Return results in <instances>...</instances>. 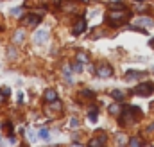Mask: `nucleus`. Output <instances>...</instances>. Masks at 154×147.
I'll return each instance as SVG.
<instances>
[{"mask_svg":"<svg viewBox=\"0 0 154 147\" xmlns=\"http://www.w3.org/2000/svg\"><path fill=\"white\" fill-rule=\"evenodd\" d=\"M129 18V13L126 9H113L109 14H108V25L111 27H118V25H124Z\"/></svg>","mask_w":154,"mask_h":147,"instance_id":"nucleus-1","label":"nucleus"},{"mask_svg":"<svg viewBox=\"0 0 154 147\" xmlns=\"http://www.w3.org/2000/svg\"><path fill=\"white\" fill-rule=\"evenodd\" d=\"M133 92H135V95H140V97H149V95L154 92V84H153V83H142V84H138Z\"/></svg>","mask_w":154,"mask_h":147,"instance_id":"nucleus-2","label":"nucleus"},{"mask_svg":"<svg viewBox=\"0 0 154 147\" xmlns=\"http://www.w3.org/2000/svg\"><path fill=\"white\" fill-rule=\"evenodd\" d=\"M95 74H97L99 77H102V79L111 77V75H113V66H111V65H108V63H100V65H97Z\"/></svg>","mask_w":154,"mask_h":147,"instance_id":"nucleus-3","label":"nucleus"},{"mask_svg":"<svg viewBox=\"0 0 154 147\" xmlns=\"http://www.w3.org/2000/svg\"><path fill=\"white\" fill-rule=\"evenodd\" d=\"M39 22H41V16L36 14V13H27V14L23 16V23H25L27 27H34V25H38Z\"/></svg>","mask_w":154,"mask_h":147,"instance_id":"nucleus-4","label":"nucleus"},{"mask_svg":"<svg viewBox=\"0 0 154 147\" xmlns=\"http://www.w3.org/2000/svg\"><path fill=\"white\" fill-rule=\"evenodd\" d=\"M86 31V20L84 18H79L75 23H74V29H72V32L75 34V36H79V34H83Z\"/></svg>","mask_w":154,"mask_h":147,"instance_id":"nucleus-5","label":"nucleus"},{"mask_svg":"<svg viewBox=\"0 0 154 147\" xmlns=\"http://www.w3.org/2000/svg\"><path fill=\"white\" fill-rule=\"evenodd\" d=\"M135 25H136V27H153L154 22L151 18H147V16H140V18L135 20Z\"/></svg>","mask_w":154,"mask_h":147,"instance_id":"nucleus-6","label":"nucleus"},{"mask_svg":"<svg viewBox=\"0 0 154 147\" xmlns=\"http://www.w3.org/2000/svg\"><path fill=\"white\" fill-rule=\"evenodd\" d=\"M47 38H48V31H47V29L36 31V34H34V43H43V41H47Z\"/></svg>","mask_w":154,"mask_h":147,"instance_id":"nucleus-7","label":"nucleus"},{"mask_svg":"<svg viewBox=\"0 0 154 147\" xmlns=\"http://www.w3.org/2000/svg\"><path fill=\"white\" fill-rule=\"evenodd\" d=\"M144 75H147V74H145V72H138V70H127V72H126V79H127V81L140 79V77H144Z\"/></svg>","mask_w":154,"mask_h":147,"instance_id":"nucleus-8","label":"nucleus"},{"mask_svg":"<svg viewBox=\"0 0 154 147\" xmlns=\"http://www.w3.org/2000/svg\"><path fill=\"white\" fill-rule=\"evenodd\" d=\"M43 99H45V102H54V101H57V93H56V90L48 88V90L43 93Z\"/></svg>","mask_w":154,"mask_h":147,"instance_id":"nucleus-9","label":"nucleus"},{"mask_svg":"<svg viewBox=\"0 0 154 147\" xmlns=\"http://www.w3.org/2000/svg\"><path fill=\"white\" fill-rule=\"evenodd\" d=\"M23 38H25V31H23V29H18V31L14 32V36H13V43H22Z\"/></svg>","mask_w":154,"mask_h":147,"instance_id":"nucleus-10","label":"nucleus"},{"mask_svg":"<svg viewBox=\"0 0 154 147\" xmlns=\"http://www.w3.org/2000/svg\"><path fill=\"white\" fill-rule=\"evenodd\" d=\"M104 144H106V137H104V135H100V137L90 140V146H104Z\"/></svg>","mask_w":154,"mask_h":147,"instance_id":"nucleus-11","label":"nucleus"},{"mask_svg":"<svg viewBox=\"0 0 154 147\" xmlns=\"http://www.w3.org/2000/svg\"><path fill=\"white\" fill-rule=\"evenodd\" d=\"M38 137H39L41 140H48V138H50V133H48L47 128H41V129L38 131Z\"/></svg>","mask_w":154,"mask_h":147,"instance_id":"nucleus-12","label":"nucleus"},{"mask_svg":"<svg viewBox=\"0 0 154 147\" xmlns=\"http://www.w3.org/2000/svg\"><path fill=\"white\" fill-rule=\"evenodd\" d=\"M9 93H11V90L7 88V86H4V88H0V102H4L7 97H9Z\"/></svg>","mask_w":154,"mask_h":147,"instance_id":"nucleus-13","label":"nucleus"},{"mask_svg":"<svg viewBox=\"0 0 154 147\" xmlns=\"http://www.w3.org/2000/svg\"><path fill=\"white\" fill-rule=\"evenodd\" d=\"M111 97H113V99H117V101H122V99L126 97V93H124V92H120V90H111Z\"/></svg>","mask_w":154,"mask_h":147,"instance_id":"nucleus-14","label":"nucleus"},{"mask_svg":"<svg viewBox=\"0 0 154 147\" xmlns=\"http://www.w3.org/2000/svg\"><path fill=\"white\" fill-rule=\"evenodd\" d=\"M120 111H122L120 104H111V106H109V113H111V115H118Z\"/></svg>","mask_w":154,"mask_h":147,"instance_id":"nucleus-15","label":"nucleus"},{"mask_svg":"<svg viewBox=\"0 0 154 147\" xmlns=\"http://www.w3.org/2000/svg\"><path fill=\"white\" fill-rule=\"evenodd\" d=\"M81 97H86V99H93L95 93L92 90H81Z\"/></svg>","mask_w":154,"mask_h":147,"instance_id":"nucleus-16","label":"nucleus"},{"mask_svg":"<svg viewBox=\"0 0 154 147\" xmlns=\"http://www.w3.org/2000/svg\"><path fill=\"white\" fill-rule=\"evenodd\" d=\"M97 115H99V111H97V110H92V111L88 113V119H90V122H97Z\"/></svg>","mask_w":154,"mask_h":147,"instance_id":"nucleus-17","label":"nucleus"},{"mask_svg":"<svg viewBox=\"0 0 154 147\" xmlns=\"http://www.w3.org/2000/svg\"><path fill=\"white\" fill-rule=\"evenodd\" d=\"M142 144H144V142H142L140 138H136V137L129 140V146H133V147H138V146H142Z\"/></svg>","mask_w":154,"mask_h":147,"instance_id":"nucleus-18","label":"nucleus"},{"mask_svg":"<svg viewBox=\"0 0 154 147\" xmlns=\"http://www.w3.org/2000/svg\"><path fill=\"white\" fill-rule=\"evenodd\" d=\"M22 13H23V7H14V9H11V14H13V16H22Z\"/></svg>","mask_w":154,"mask_h":147,"instance_id":"nucleus-19","label":"nucleus"},{"mask_svg":"<svg viewBox=\"0 0 154 147\" xmlns=\"http://www.w3.org/2000/svg\"><path fill=\"white\" fill-rule=\"evenodd\" d=\"M50 104H52V110H54V111H61V110H63V106H61L59 101H54V102H50Z\"/></svg>","mask_w":154,"mask_h":147,"instance_id":"nucleus-20","label":"nucleus"},{"mask_svg":"<svg viewBox=\"0 0 154 147\" xmlns=\"http://www.w3.org/2000/svg\"><path fill=\"white\" fill-rule=\"evenodd\" d=\"M111 9H126V5H124V2H113Z\"/></svg>","mask_w":154,"mask_h":147,"instance_id":"nucleus-21","label":"nucleus"},{"mask_svg":"<svg viewBox=\"0 0 154 147\" xmlns=\"http://www.w3.org/2000/svg\"><path fill=\"white\" fill-rule=\"evenodd\" d=\"M77 61H81V63H83V65H84V63H88V56H86V54H83V52H81V54H77Z\"/></svg>","mask_w":154,"mask_h":147,"instance_id":"nucleus-22","label":"nucleus"},{"mask_svg":"<svg viewBox=\"0 0 154 147\" xmlns=\"http://www.w3.org/2000/svg\"><path fill=\"white\" fill-rule=\"evenodd\" d=\"M72 68H74L75 72H81V70H83V63H81V61H75V63L72 65Z\"/></svg>","mask_w":154,"mask_h":147,"instance_id":"nucleus-23","label":"nucleus"},{"mask_svg":"<svg viewBox=\"0 0 154 147\" xmlns=\"http://www.w3.org/2000/svg\"><path fill=\"white\" fill-rule=\"evenodd\" d=\"M4 129L7 131V135H13V128H11V124H9V122H5V124H4Z\"/></svg>","mask_w":154,"mask_h":147,"instance_id":"nucleus-24","label":"nucleus"},{"mask_svg":"<svg viewBox=\"0 0 154 147\" xmlns=\"http://www.w3.org/2000/svg\"><path fill=\"white\" fill-rule=\"evenodd\" d=\"M70 126H72V128H77V126H79V120H77V119L74 117V119L70 120Z\"/></svg>","mask_w":154,"mask_h":147,"instance_id":"nucleus-25","label":"nucleus"},{"mask_svg":"<svg viewBox=\"0 0 154 147\" xmlns=\"http://www.w3.org/2000/svg\"><path fill=\"white\" fill-rule=\"evenodd\" d=\"M7 56H9V57L13 56V57H14V56H16V52H14V49H9V50H7Z\"/></svg>","mask_w":154,"mask_h":147,"instance_id":"nucleus-26","label":"nucleus"},{"mask_svg":"<svg viewBox=\"0 0 154 147\" xmlns=\"http://www.w3.org/2000/svg\"><path fill=\"white\" fill-rule=\"evenodd\" d=\"M147 131H154V124H151V126H149V129H147Z\"/></svg>","mask_w":154,"mask_h":147,"instance_id":"nucleus-27","label":"nucleus"},{"mask_svg":"<svg viewBox=\"0 0 154 147\" xmlns=\"http://www.w3.org/2000/svg\"><path fill=\"white\" fill-rule=\"evenodd\" d=\"M151 47L154 49V40H151Z\"/></svg>","mask_w":154,"mask_h":147,"instance_id":"nucleus-28","label":"nucleus"},{"mask_svg":"<svg viewBox=\"0 0 154 147\" xmlns=\"http://www.w3.org/2000/svg\"><path fill=\"white\" fill-rule=\"evenodd\" d=\"M136 2H144V0H136Z\"/></svg>","mask_w":154,"mask_h":147,"instance_id":"nucleus-29","label":"nucleus"}]
</instances>
